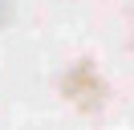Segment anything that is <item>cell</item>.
Wrapping results in <instances>:
<instances>
[{"mask_svg":"<svg viewBox=\"0 0 134 130\" xmlns=\"http://www.w3.org/2000/svg\"><path fill=\"white\" fill-rule=\"evenodd\" d=\"M61 94H65L77 110L93 114L102 102H106V81L98 77V69H93L90 61H77L73 69L65 73V81H61Z\"/></svg>","mask_w":134,"mask_h":130,"instance_id":"6da1fadb","label":"cell"}]
</instances>
